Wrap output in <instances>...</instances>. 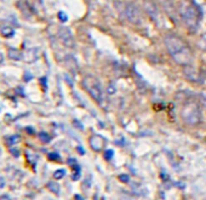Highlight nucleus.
I'll use <instances>...</instances> for the list:
<instances>
[{
	"label": "nucleus",
	"instance_id": "f257e3e1",
	"mask_svg": "<svg viewBox=\"0 0 206 200\" xmlns=\"http://www.w3.org/2000/svg\"><path fill=\"white\" fill-rule=\"evenodd\" d=\"M165 45L175 62L182 66H189L193 60V53L189 46L181 38L176 35H167L165 38Z\"/></svg>",
	"mask_w": 206,
	"mask_h": 200
},
{
	"label": "nucleus",
	"instance_id": "9b49d317",
	"mask_svg": "<svg viewBox=\"0 0 206 200\" xmlns=\"http://www.w3.org/2000/svg\"><path fill=\"white\" fill-rule=\"evenodd\" d=\"M115 92H116V87H115V85L112 82V84L108 86V93H109V95H114Z\"/></svg>",
	"mask_w": 206,
	"mask_h": 200
},
{
	"label": "nucleus",
	"instance_id": "f3484780",
	"mask_svg": "<svg viewBox=\"0 0 206 200\" xmlns=\"http://www.w3.org/2000/svg\"><path fill=\"white\" fill-rule=\"evenodd\" d=\"M0 200H11V199H10V197H8V195H3L1 198H0Z\"/></svg>",
	"mask_w": 206,
	"mask_h": 200
},
{
	"label": "nucleus",
	"instance_id": "423d86ee",
	"mask_svg": "<svg viewBox=\"0 0 206 200\" xmlns=\"http://www.w3.org/2000/svg\"><path fill=\"white\" fill-rule=\"evenodd\" d=\"M184 77L187 78L189 81L193 82H201L203 81V77L200 72H199L196 68L190 67V66H185L184 68Z\"/></svg>",
	"mask_w": 206,
	"mask_h": 200
},
{
	"label": "nucleus",
	"instance_id": "f03ea898",
	"mask_svg": "<svg viewBox=\"0 0 206 200\" xmlns=\"http://www.w3.org/2000/svg\"><path fill=\"white\" fill-rule=\"evenodd\" d=\"M178 12L190 29L196 28L200 21V11L190 0H182L178 5Z\"/></svg>",
	"mask_w": 206,
	"mask_h": 200
},
{
	"label": "nucleus",
	"instance_id": "1a4fd4ad",
	"mask_svg": "<svg viewBox=\"0 0 206 200\" xmlns=\"http://www.w3.org/2000/svg\"><path fill=\"white\" fill-rule=\"evenodd\" d=\"M64 175H66V171L64 170H57V171H55L53 177L56 178V180H59V178L64 177Z\"/></svg>",
	"mask_w": 206,
	"mask_h": 200
},
{
	"label": "nucleus",
	"instance_id": "20e7f679",
	"mask_svg": "<svg viewBox=\"0 0 206 200\" xmlns=\"http://www.w3.org/2000/svg\"><path fill=\"white\" fill-rule=\"evenodd\" d=\"M181 116L185 124L194 126V125H198V124L201 122L203 114H201V110L196 103L190 102V103H187L185 106H183Z\"/></svg>",
	"mask_w": 206,
	"mask_h": 200
},
{
	"label": "nucleus",
	"instance_id": "6ab92c4d",
	"mask_svg": "<svg viewBox=\"0 0 206 200\" xmlns=\"http://www.w3.org/2000/svg\"><path fill=\"white\" fill-rule=\"evenodd\" d=\"M122 200H133V199H131V198H122Z\"/></svg>",
	"mask_w": 206,
	"mask_h": 200
},
{
	"label": "nucleus",
	"instance_id": "6e6552de",
	"mask_svg": "<svg viewBox=\"0 0 206 200\" xmlns=\"http://www.w3.org/2000/svg\"><path fill=\"white\" fill-rule=\"evenodd\" d=\"M47 187H49V189L51 192L56 193V194H58V193H59V185L56 182H50L49 184H47Z\"/></svg>",
	"mask_w": 206,
	"mask_h": 200
},
{
	"label": "nucleus",
	"instance_id": "ddd939ff",
	"mask_svg": "<svg viewBox=\"0 0 206 200\" xmlns=\"http://www.w3.org/2000/svg\"><path fill=\"white\" fill-rule=\"evenodd\" d=\"M40 138H41V140H43L44 142H49V141H50V136H49V135H46V134H44V132H43V134H40Z\"/></svg>",
	"mask_w": 206,
	"mask_h": 200
},
{
	"label": "nucleus",
	"instance_id": "0eeeda50",
	"mask_svg": "<svg viewBox=\"0 0 206 200\" xmlns=\"http://www.w3.org/2000/svg\"><path fill=\"white\" fill-rule=\"evenodd\" d=\"M90 146L93 150L101 152L103 149V147H104V140L98 135H92L90 137Z\"/></svg>",
	"mask_w": 206,
	"mask_h": 200
},
{
	"label": "nucleus",
	"instance_id": "2eb2a0df",
	"mask_svg": "<svg viewBox=\"0 0 206 200\" xmlns=\"http://www.w3.org/2000/svg\"><path fill=\"white\" fill-rule=\"evenodd\" d=\"M5 183H6V181H5V178L3 177V176H0V188H3L4 185H5Z\"/></svg>",
	"mask_w": 206,
	"mask_h": 200
},
{
	"label": "nucleus",
	"instance_id": "7ed1b4c3",
	"mask_svg": "<svg viewBox=\"0 0 206 200\" xmlns=\"http://www.w3.org/2000/svg\"><path fill=\"white\" fill-rule=\"evenodd\" d=\"M82 86L85 87V90L88 92V95H90L98 104H101V106L104 104V100H106L104 92H103L102 85L97 78L92 77V75H86V77L82 79Z\"/></svg>",
	"mask_w": 206,
	"mask_h": 200
},
{
	"label": "nucleus",
	"instance_id": "f8f14e48",
	"mask_svg": "<svg viewBox=\"0 0 206 200\" xmlns=\"http://www.w3.org/2000/svg\"><path fill=\"white\" fill-rule=\"evenodd\" d=\"M104 158L106 159H112L113 158V150L112 149H108V150H106V153H104Z\"/></svg>",
	"mask_w": 206,
	"mask_h": 200
},
{
	"label": "nucleus",
	"instance_id": "dca6fc26",
	"mask_svg": "<svg viewBox=\"0 0 206 200\" xmlns=\"http://www.w3.org/2000/svg\"><path fill=\"white\" fill-rule=\"evenodd\" d=\"M120 180H122V182H129V176H125V175H121L120 177Z\"/></svg>",
	"mask_w": 206,
	"mask_h": 200
},
{
	"label": "nucleus",
	"instance_id": "a211bd4d",
	"mask_svg": "<svg viewBox=\"0 0 206 200\" xmlns=\"http://www.w3.org/2000/svg\"><path fill=\"white\" fill-rule=\"evenodd\" d=\"M75 199H77V200H82V198H81V197H79V195L75 197Z\"/></svg>",
	"mask_w": 206,
	"mask_h": 200
},
{
	"label": "nucleus",
	"instance_id": "4468645a",
	"mask_svg": "<svg viewBox=\"0 0 206 200\" xmlns=\"http://www.w3.org/2000/svg\"><path fill=\"white\" fill-rule=\"evenodd\" d=\"M200 101H201L203 106L205 107V110H206V95H205V93H201V95H200Z\"/></svg>",
	"mask_w": 206,
	"mask_h": 200
},
{
	"label": "nucleus",
	"instance_id": "9d476101",
	"mask_svg": "<svg viewBox=\"0 0 206 200\" xmlns=\"http://www.w3.org/2000/svg\"><path fill=\"white\" fill-rule=\"evenodd\" d=\"M199 45H200V47H201L203 50L206 51V34L200 39V41H199Z\"/></svg>",
	"mask_w": 206,
	"mask_h": 200
},
{
	"label": "nucleus",
	"instance_id": "39448f33",
	"mask_svg": "<svg viewBox=\"0 0 206 200\" xmlns=\"http://www.w3.org/2000/svg\"><path fill=\"white\" fill-rule=\"evenodd\" d=\"M124 13H125V17L127 18L129 22H131L133 24H141L142 23V13L136 5H133V4L125 5Z\"/></svg>",
	"mask_w": 206,
	"mask_h": 200
}]
</instances>
